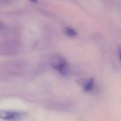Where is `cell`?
<instances>
[{
    "label": "cell",
    "instance_id": "obj_1",
    "mask_svg": "<svg viewBox=\"0 0 121 121\" xmlns=\"http://www.w3.org/2000/svg\"><path fill=\"white\" fill-rule=\"evenodd\" d=\"M51 65L55 70H56L60 75L67 76L70 72V67L66 60L59 55H56L51 60Z\"/></svg>",
    "mask_w": 121,
    "mask_h": 121
},
{
    "label": "cell",
    "instance_id": "obj_3",
    "mask_svg": "<svg viewBox=\"0 0 121 121\" xmlns=\"http://www.w3.org/2000/svg\"><path fill=\"white\" fill-rule=\"evenodd\" d=\"M25 114L14 110H0V119L5 121H19L24 117Z\"/></svg>",
    "mask_w": 121,
    "mask_h": 121
},
{
    "label": "cell",
    "instance_id": "obj_7",
    "mask_svg": "<svg viewBox=\"0 0 121 121\" xmlns=\"http://www.w3.org/2000/svg\"><path fill=\"white\" fill-rule=\"evenodd\" d=\"M120 59H121V50H120Z\"/></svg>",
    "mask_w": 121,
    "mask_h": 121
},
{
    "label": "cell",
    "instance_id": "obj_5",
    "mask_svg": "<svg viewBox=\"0 0 121 121\" xmlns=\"http://www.w3.org/2000/svg\"><path fill=\"white\" fill-rule=\"evenodd\" d=\"M65 32H66V34L67 36H69V37H74V36L76 35V32L74 30V29L72 28H70V27H67V28H66V30H65Z\"/></svg>",
    "mask_w": 121,
    "mask_h": 121
},
{
    "label": "cell",
    "instance_id": "obj_4",
    "mask_svg": "<svg viewBox=\"0 0 121 121\" xmlns=\"http://www.w3.org/2000/svg\"><path fill=\"white\" fill-rule=\"evenodd\" d=\"M93 86H94V81L91 79V80H90V81H88L86 83V85L84 86L85 91H90L93 88Z\"/></svg>",
    "mask_w": 121,
    "mask_h": 121
},
{
    "label": "cell",
    "instance_id": "obj_6",
    "mask_svg": "<svg viewBox=\"0 0 121 121\" xmlns=\"http://www.w3.org/2000/svg\"><path fill=\"white\" fill-rule=\"evenodd\" d=\"M4 27H5L4 24L3 23V22H1V21H0V31H3V30H4Z\"/></svg>",
    "mask_w": 121,
    "mask_h": 121
},
{
    "label": "cell",
    "instance_id": "obj_2",
    "mask_svg": "<svg viewBox=\"0 0 121 121\" xmlns=\"http://www.w3.org/2000/svg\"><path fill=\"white\" fill-rule=\"evenodd\" d=\"M18 44L13 41H4L0 42V56H14L18 52Z\"/></svg>",
    "mask_w": 121,
    "mask_h": 121
}]
</instances>
